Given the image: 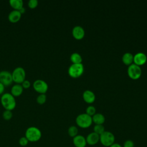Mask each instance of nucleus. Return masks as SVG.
I'll return each instance as SVG.
<instances>
[{"mask_svg": "<svg viewBox=\"0 0 147 147\" xmlns=\"http://www.w3.org/2000/svg\"><path fill=\"white\" fill-rule=\"evenodd\" d=\"M94 132L98 134V135H100L102 134L105 131V127L103 126V125H95L94 126Z\"/></svg>", "mask_w": 147, "mask_h": 147, "instance_id": "22", "label": "nucleus"}, {"mask_svg": "<svg viewBox=\"0 0 147 147\" xmlns=\"http://www.w3.org/2000/svg\"><path fill=\"white\" fill-rule=\"evenodd\" d=\"M21 84V86H22V87H23L24 89H28V88H29L30 87V86H31V83H30V81H29V80H26V79H25Z\"/></svg>", "mask_w": 147, "mask_h": 147, "instance_id": "29", "label": "nucleus"}, {"mask_svg": "<svg viewBox=\"0 0 147 147\" xmlns=\"http://www.w3.org/2000/svg\"><path fill=\"white\" fill-rule=\"evenodd\" d=\"M84 72V65L82 63H72L68 68V74L72 78H78Z\"/></svg>", "mask_w": 147, "mask_h": 147, "instance_id": "6", "label": "nucleus"}, {"mask_svg": "<svg viewBox=\"0 0 147 147\" xmlns=\"http://www.w3.org/2000/svg\"><path fill=\"white\" fill-rule=\"evenodd\" d=\"M2 117L6 121L10 120L13 117V113L10 110H5L2 113Z\"/></svg>", "mask_w": 147, "mask_h": 147, "instance_id": "24", "label": "nucleus"}, {"mask_svg": "<svg viewBox=\"0 0 147 147\" xmlns=\"http://www.w3.org/2000/svg\"><path fill=\"white\" fill-rule=\"evenodd\" d=\"M72 34L75 38L77 40H80L84 37L85 34V31L82 26L77 25L73 28L72 30Z\"/></svg>", "mask_w": 147, "mask_h": 147, "instance_id": "11", "label": "nucleus"}, {"mask_svg": "<svg viewBox=\"0 0 147 147\" xmlns=\"http://www.w3.org/2000/svg\"><path fill=\"white\" fill-rule=\"evenodd\" d=\"M92 120L95 125H102L105 121V117L101 113H95L92 116Z\"/></svg>", "mask_w": 147, "mask_h": 147, "instance_id": "17", "label": "nucleus"}, {"mask_svg": "<svg viewBox=\"0 0 147 147\" xmlns=\"http://www.w3.org/2000/svg\"><path fill=\"white\" fill-rule=\"evenodd\" d=\"M68 135L72 138L77 136L78 133V129L77 127L74 125L69 126L68 129Z\"/></svg>", "mask_w": 147, "mask_h": 147, "instance_id": "21", "label": "nucleus"}, {"mask_svg": "<svg viewBox=\"0 0 147 147\" xmlns=\"http://www.w3.org/2000/svg\"><path fill=\"white\" fill-rule=\"evenodd\" d=\"M99 141L104 146L109 147L115 142V136L111 132L105 131L99 136Z\"/></svg>", "mask_w": 147, "mask_h": 147, "instance_id": "5", "label": "nucleus"}, {"mask_svg": "<svg viewBox=\"0 0 147 147\" xmlns=\"http://www.w3.org/2000/svg\"><path fill=\"white\" fill-rule=\"evenodd\" d=\"M83 98L85 102L88 103H91L94 102L95 99V95L92 91L87 90L83 92Z\"/></svg>", "mask_w": 147, "mask_h": 147, "instance_id": "16", "label": "nucleus"}, {"mask_svg": "<svg viewBox=\"0 0 147 147\" xmlns=\"http://www.w3.org/2000/svg\"><path fill=\"white\" fill-rule=\"evenodd\" d=\"M13 81L17 84H21L26 78V72L24 68L17 67L11 72Z\"/></svg>", "mask_w": 147, "mask_h": 147, "instance_id": "4", "label": "nucleus"}, {"mask_svg": "<svg viewBox=\"0 0 147 147\" xmlns=\"http://www.w3.org/2000/svg\"><path fill=\"white\" fill-rule=\"evenodd\" d=\"M73 144L75 147H86L87 145L86 138L80 134H78L73 138Z\"/></svg>", "mask_w": 147, "mask_h": 147, "instance_id": "13", "label": "nucleus"}, {"mask_svg": "<svg viewBox=\"0 0 147 147\" xmlns=\"http://www.w3.org/2000/svg\"><path fill=\"white\" fill-rule=\"evenodd\" d=\"M20 12L21 13V14H24L25 13V7H22L20 10Z\"/></svg>", "mask_w": 147, "mask_h": 147, "instance_id": "32", "label": "nucleus"}, {"mask_svg": "<svg viewBox=\"0 0 147 147\" xmlns=\"http://www.w3.org/2000/svg\"><path fill=\"white\" fill-rule=\"evenodd\" d=\"M1 103L5 110H13L16 106L15 97L10 93L5 92L1 96Z\"/></svg>", "mask_w": 147, "mask_h": 147, "instance_id": "1", "label": "nucleus"}, {"mask_svg": "<svg viewBox=\"0 0 147 147\" xmlns=\"http://www.w3.org/2000/svg\"><path fill=\"white\" fill-rule=\"evenodd\" d=\"M24 88L21 84L15 83L11 88L10 94L14 97L20 96L23 92Z\"/></svg>", "mask_w": 147, "mask_h": 147, "instance_id": "15", "label": "nucleus"}, {"mask_svg": "<svg viewBox=\"0 0 147 147\" xmlns=\"http://www.w3.org/2000/svg\"><path fill=\"white\" fill-rule=\"evenodd\" d=\"M133 56L134 55H133L132 53L130 52H126L123 55L122 60L124 64L129 65L132 64V62L133 61Z\"/></svg>", "mask_w": 147, "mask_h": 147, "instance_id": "19", "label": "nucleus"}, {"mask_svg": "<svg viewBox=\"0 0 147 147\" xmlns=\"http://www.w3.org/2000/svg\"><path fill=\"white\" fill-rule=\"evenodd\" d=\"M87 144L90 145H95L99 141V135L95 132H91L86 137Z\"/></svg>", "mask_w": 147, "mask_h": 147, "instance_id": "12", "label": "nucleus"}, {"mask_svg": "<svg viewBox=\"0 0 147 147\" xmlns=\"http://www.w3.org/2000/svg\"><path fill=\"white\" fill-rule=\"evenodd\" d=\"M42 136L41 130L36 126H30L25 131V137L29 142H35L40 140Z\"/></svg>", "mask_w": 147, "mask_h": 147, "instance_id": "2", "label": "nucleus"}, {"mask_svg": "<svg viewBox=\"0 0 147 147\" xmlns=\"http://www.w3.org/2000/svg\"><path fill=\"white\" fill-rule=\"evenodd\" d=\"M34 90L40 94H45L48 89L47 83L42 79H37L33 83Z\"/></svg>", "mask_w": 147, "mask_h": 147, "instance_id": "8", "label": "nucleus"}, {"mask_svg": "<svg viewBox=\"0 0 147 147\" xmlns=\"http://www.w3.org/2000/svg\"><path fill=\"white\" fill-rule=\"evenodd\" d=\"M0 82L5 87L11 84L13 82L11 72L6 70L0 71Z\"/></svg>", "mask_w": 147, "mask_h": 147, "instance_id": "9", "label": "nucleus"}, {"mask_svg": "<svg viewBox=\"0 0 147 147\" xmlns=\"http://www.w3.org/2000/svg\"><path fill=\"white\" fill-rule=\"evenodd\" d=\"M86 114L90 116L94 115L96 113V109L93 106H88L86 109Z\"/></svg>", "mask_w": 147, "mask_h": 147, "instance_id": "25", "label": "nucleus"}, {"mask_svg": "<svg viewBox=\"0 0 147 147\" xmlns=\"http://www.w3.org/2000/svg\"><path fill=\"white\" fill-rule=\"evenodd\" d=\"M123 147H134V143L132 140H126L123 143Z\"/></svg>", "mask_w": 147, "mask_h": 147, "instance_id": "28", "label": "nucleus"}, {"mask_svg": "<svg viewBox=\"0 0 147 147\" xmlns=\"http://www.w3.org/2000/svg\"><path fill=\"white\" fill-rule=\"evenodd\" d=\"M109 147H122V146H121V144H118V143H115V142H114V144H113L110 146H109Z\"/></svg>", "mask_w": 147, "mask_h": 147, "instance_id": "31", "label": "nucleus"}, {"mask_svg": "<svg viewBox=\"0 0 147 147\" xmlns=\"http://www.w3.org/2000/svg\"><path fill=\"white\" fill-rule=\"evenodd\" d=\"M9 4L13 10H20L24 7V2L22 0H10Z\"/></svg>", "mask_w": 147, "mask_h": 147, "instance_id": "18", "label": "nucleus"}, {"mask_svg": "<svg viewBox=\"0 0 147 147\" xmlns=\"http://www.w3.org/2000/svg\"><path fill=\"white\" fill-rule=\"evenodd\" d=\"M5 86L0 82V95H2L4 93Z\"/></svg>", "mask_w": 147, "mask_h": 147, "instance_id": "30", "label": "nucleus"}, {"mask_svg": "<svg viewBox=\"0 0 147 147\" xmlns=\"http://www.w3.org/2000/svg\"><path fill=\"white\" fill-rule=\"evenodd\" d=\"M47 100V95L45 94H40L37 98H36V102L42 105L46 102Z\"/></svg>", "mask_w": 147, "mask_h": 147, "instance_id": "23", "label": "nucleus"}, {"mask_svg": "<svg viewBox=\"0 0 147 147\" xmlns=\"http://www.w3.org/2000/svg\"><path fill=\"white\" fill-rule=\"evenodd\" d=\"M19 144L22 146H26L28 143H29V141L28 140V139L24 136V137H22L20 138L19 141H18Z\"/></svg>", "mask_w": 147, "mask_h": 147, "instance_id": "27", "label": "nucleus"}, {"mask_svg": "<svg viewBox=\"0 0 147 147\" xmlns=\"http://www.w3.org/2000/svg\"><path fill=\"white\" fill-rule=\"evenodd\" d=\"M147 60V56L144 52H138L133 56V61L134 64L139 66L144 64Z\"/></svg>", "mask_w": 147, "mask_h": 147, "instance_id": "10", "label": "nucleus"}, {"mask_svg": "<svg viewBox=\"0 0 147 147\" xmlns=\"http://www.w3.org/2000/svg\"><path fill=\"white\" fill-rule=\"evenodd\" d=\"M38 4V2L37 0H29L28 2V7L30 9H34L36 8Z\"/></svg>", "mask_w": 147, "mask_h": 147, "instance_id": "26", "label": "nucleus"}, {"mask_svg": "<svg viewBox=\"0 0 147 147\" xmlns=\"http://www.w3.org/2000/svg\"><path fill=\"white\" fill-rule=\"evenodd\" d=\"M142 71L140 66L132 63L127 68V74L132 79H137L141 75Z\"/></svg>", "mask_w": 147, "mask_h": 147, "instance_id": "7", "label": "nucleus"}, {"mask_svg": "<svg viewBox=\"0 0 147 147\" xmlns=\"http://www.w3.org/2000/svg\"><path fill=\"white\" fill-rule=\"evenodd\" d=\"M21 13L19 10H13L8 15V20L12 23H16L19 21L21 18Z\"/></svg>", "mask_w": 147, "mask_h": 147, "instance_id": "14", "label": "nucleus"}, {"mask_svg": "<svg viewBox=\"0 0 147 147\" xmlns=\"http://www.w3.org/2000/svg\"><path fill=\"white\" fill-rule=\"evenodd\" d=\"M76 123L81 128H87L92 123V117L86 113L80 114L76 118Z\"/></svg>", "mask_w": 147, "mask_h": 147, "instance_id": "3", "label": "nucleus"}, {"mask_svg": "<svg viewBox=\"0 0 147 147\" xmlns=\"http://www.w3.org/2000/svg\"><path fill=\"white\" fill-rule=\"evenodd\" d=\"M70 60L72 63H82V57L78 52H74L70 56Z\"/></svg>", "mask_w": 147, "mask_h": 147, "instance_id": "20", "label": "nucleus"}]
</instances>
